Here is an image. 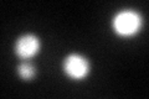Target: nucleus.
<instances>
[{
	"mask_svg": "<svg viewBox=\"0 0 149 99\" xmlns=\"http://www.w3.org/2000/svg\"><path fill=\"white\" fill-rule=\"evenodd\" d=\"M19 73L24 79H30L34 77L35 74V69L30 63H21L20 67H19Z\"/></svg>",
	"mask_w": 149,
	"mask_h": 99,
	"instance_id": "nucleus-4",
	"label": "nucleus"
},
{
	"mask_svg": "<svg viewBox=\"0 0 149 99\" xmlns=\"http://www.w3.org/2000/svg\"><path fill=\"white\" fill-rule=\"evenodd\" d=\"M141 24H142L141 16L136 11L125 10L119 12L114 17L113 26L114 30L120 35H132L139 30Z\"/></svg>",
	"mask_w": 149,
	"mask_h": 99,
	"instance_id": "nucleus-1",
	"label": "nucleus"
},
{
	"mask_svg": "<svg viewBox=\"0 0 149 99\" xmlns=\"http://www.w3.org/2000/svg\"><path fill=\"white\" fill-rule=\"evenodd\" d=\"M40 48V42L34 35H25L20 37L15 44V52L21 58L32 57Z\"/></svg>",
	"mask_w": 149,
	"mask_h": 99,
	"instance_id": "nucleus-3",
	"label": "nucleus"
},
{
	"mask_svg": "<svg viewBox=\"0 0 149 99\" xmlns=\"http://www.w3.org/2000/svg\"><path fill=\"white\" fill-rule=\"evenodd\" d=\"M63 68L70 77L80 79L83 78L88 73V63L87 61L78 55H71L65 60Z\"/></svg>",
	"mask_w": 149,
	"mask_h": 99,
	"instance_id": "nucleus-2",
	"label": "nucleus"
}]
</instances>
